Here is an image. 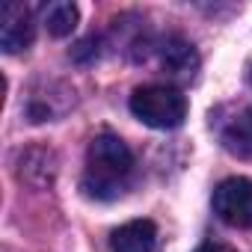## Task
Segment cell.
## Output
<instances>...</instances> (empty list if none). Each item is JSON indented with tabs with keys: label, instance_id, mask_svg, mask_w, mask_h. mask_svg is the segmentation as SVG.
Returning <instances> with one entry per match:
<instances>
[{
	"label": "cell",
	"instance_id": "cell-3",
	"mask_svg": "<svg viewBox=\"0 0 252 252\" xmlns=\"http://www.w3.org/2000/svg\"><path fill=\"white\" fill-rule=\"evenodd\" d=\"M214 214L234 228H252V181L249 178H225L214 190Z\"/></svg>",
	"mask_w": 252,
	"mask_h": 252
},
{
	"label": "cell",
	"instance_id": "cell-2",
	"mask_svg": "<svg viewBox=\"0 0 252 252\" xmlns=\"http://www.w3.org/2000/svg\"><path fill=\"white\" fill-rule=\"evenodd\" d=\"M131 113L143 125H149V128L169 131V128H178V125L184 122V116H187V98L175 86L149 83V86L134 89V95H131Z\"/></svg>",
	"mask_w": 252,
	"mask_h": 252
},
{
	"label": "cell",
	"instance_id": "cell-8",
	"mask_svg": "<svg viewBox=\"0 0 252 252\" xmlns=\"http://www.w3.org/2000/svg\"><path fill=\"white\" fill-rule=\"evenodd\" d=\"M77 18H80V12H77L74 3H68V0H54V3H48L42 9V21H45L48 33L57 36V39L68 36L77 27Z\"/></svg>",
	"mask_w": 252,
	"mask_h": 252
},
{
	"label": "cell",
	"instance_id": "cell-5",
	"mask_svg": "<svg viewBox=\"0 0 252 252\" xmlns=\"http://www.w3.org/2000/svg\"><path fill=\"white\" fill-rule=\"evenodd\" d=\"M158 60L160 68L169 71L172 77H193L199 68V57L193 51V45L181 36H166L158 42Z\"/></svg>",
	"mask_w": 252,
	"mask_h": 252
},
{
	"label": "cell",
	"instance_id": "cell-6",
	"mask_svg": "<svg viewBox=\"0 0 252 252\" xmlns=\"http://www.w3.org/2000/svg\"><path fill=\"white\" fill-rule=\"evenodd\" d=\"M155 243H158V228L152 220H131L122 228H116L110 237L113 252H155Z\"/></svg>",
	"mask_w": 252,
	"mask_h": 252
},
{
	"label": "cell",
	"instance_id": "cell-4",
	"mask_svg": "<svg viewBox=\"0 0 252 252\" xmlns=\"http://www.w3.org/2000/svg\"><path fill=\"white\" fill-rule=\"evenodd\" d=\"M33 9L24 3H3V9H0V48L6 54H21L33 45Z\"/></svg>",
	"mask_w": 252,
	"mask_h": 252
},
{
	"label": "cell",
	"instance_id": "cell-10",
	"mask_svg": "<svg viewBox=\"0 0 252 252\" xmlns=\"http://www.w3.org/2000/svg\"><path fill=\"white\" fill-rule=\"evenodd\" d=\"M249 80H252V68H249Z\"/></svg>",
	"mask_w": 252,
	"mask_h": 252
},
{
	"label": "cell",
	"instance_id": "cell-7",
	"mask_svg": "<svg viewBox=\"0 0 252 252\" xmlns=\"http://www.w3.org/2000/svg\"><path fill=\"white\" fill-rule=\"evenodd\" d=\"M222 146H225L231 155L252 160V110H249V107L237 110V113L222 125Z\"/></svg>",
	"mask_w": 252,
	"mask_h": 252
},
{
	"label": "cell",
	"instance_id": "cell-9",
	"mask_svg": "<svg viewBox=\"0 0 252 252\" xmlns=\"http://www.w3.org/2000/svg\"><path fill=\"white\" fill-rule=\"evenodd\" d=\"M196 252H234L228 243H217V240H211V243H202Z\"/></svg>",
	"mask_w": 252,
	"mask_h": 252
},
{
	"label": "cell",
	"instance_id": "cell-1",
	"mask_svg": "<svg viewBox=\"0 0 252 252\" xmlns=\"http://www.w3.org/2000/svg\"><path fill=\"white\" fill-rule=\"evenodd\" d=\"M134 175V155L116 134H98L86 152L83 190L92 199H116L125 193Z\"/></svg>",
	"mask_w": 252,
	"mask_h": 252
}]
</instances>
